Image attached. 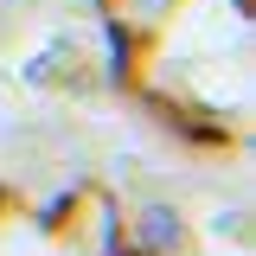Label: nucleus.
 Wrapping results in <instances>:
<instances>
[{
    "instance_id": "f257e3e1",
    "label": "nucleus",
    "mask_w": 256,
    "mask_h": 256,
    "mask_svg": "<svg viewBox=\"0 0 256 256\" xmlns=\"http://www.w3.org/2000/svg\"><path fill=\"white\" fill-rule=\"evenodd\" d=\"M141 244H154V250L180 244V218H173L166 205H148V212H141Z\"/></svg>"
}]
</instances>
